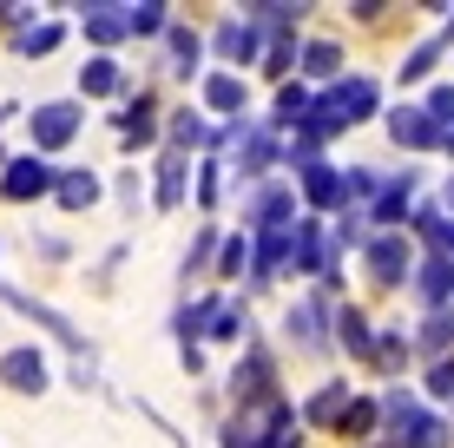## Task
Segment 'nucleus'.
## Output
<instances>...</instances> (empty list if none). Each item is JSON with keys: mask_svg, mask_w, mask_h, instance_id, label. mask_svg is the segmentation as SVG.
Segmentation results:
<instances>
[{"mask_svg": "<svg viewBox=\"0 0 454 448\" xmlns=\"http://www.w3.org/2000/svg\"><path fill=\"white\" fill-rule=\"evenodd\" d=\"M217 132H224V138H217V159L231 165V185H238V192L284 178V132H277L263 113L238 119V126H217ZM238 192H231V198H238Z\"/></svg>", "mask_w": 454, "mask_h": 448, "instance_id": "obj_1", "label": "nucleus"}, {"mask_svg": "<svg viewBox=\"0 0 454 448\" xmlns=\"http://www.w3.org/2000/svg\"><path fill=\"white\" fill-rule=\"evenodd\" d=\"M277 350L303 363H330L336 357V297L323 290H296L277 310Z\"/></svg>", "mask_w": 454, "mask_h": 448, "instance_id": "obj_2", "label": "nucleus"}, {"mask_svg": "<svg viewBox=\"0 0 454 448\" xmlns=\"http://www.w3.org/2000/svg\"><path fill=\"white\" fill-rule=\"evenodd\" d=\"M284 350H277V336H257V343H244L238 357H231V369L217 376V389H224V403L231 409H263V403H277V396H290V382H284Z\"/></svg>", "mask_w": 454, "mask_h": 448, "instance_id": "obj_3", "label": "nucleus"}, {"mask_svg": "<svg viewBox=\"0 0 454 448\" xmlns=\"http://www.w3.org/2000/svg\"><path fill=\"white\" fill-rule=\"evenodd\" d=\"M211 73V40H205V20H192V13H178L171 20V34L145 53V80L152 86H184V92H198V80Z\"/></svg>", "mask_w": 454, "mask_h": 448, "instance_id": "obj_4", "label": "nucleus"}, {"mask_svg": "<svg viewBox=\"0 0 454 448\" xmlns=\"http://www.w3.org/2000/svg\"><path fill=\"white\" fill-rule=\"evenodd\" d=\"M86 126H92V106H86V99H73V92L34 99V106H27V119H20L27 152H40V159H53V165H67V152L86 138Z\"/></svg>", "mask_w": 454, "mask_h": 448, "instance_id": "obj_5", "label": "nucleus"}, {"mask_svg": "<svg viewBox=\"0 0 454 448\" xmlns=\"http://www.w3.org/2000/svg\"><path fill=\"white\" fill-rule=\"evenodd\" d=\"M0 303H7V310L20 317V323H34V330H40L53 350H67V363L99 357V343H92V336H86V330H80V323H73L67 310H59V303H46L40 290H27V284H0Z\"/></svg>", "mask_w": 454, "mask_h": 448, "instance_id": "obj_6", "label": "nucleus"}, {"mask_svg": "<svg viewBox=\"0 0 454 448\" xmlns=\"http://www.w3.org/2000/svg\"><path fill=\"white\" fill-rule=\"evenodd\" d=\"M165 86H152V80H138L132 99H119L113 113H106V126L119 132V152H125V165L138 159V152H165Z\"/></svg>", "mask_w": 454, "mask_h": 448, "instance_id": "obj_7", "label": "nucleus"}, {"mask_svg": "<svg viewBox=\"0 0 454 448\" xmlns=\"http://www.w3.org/2000/svg\"><path fill=\"white\" fill-rule=\"evenodd\" d=\"M415 264H421V244L409 231H375L369 251L356 257V271H363V284L375 297H402V290L415 284Z\"/></svg>", "mask_w": 454, "mask_h": 448, "instance_id": "obj_8", "label": "nucleus"}, {"mask_svg": "<svg viewBox=\"0 0 454 448\" xmlns=\"http://www.w3.org/2000/svg\"><path fill=\"white\" fill-rule=\"evenodd\" d=\"M296 218H303V205H296V185H290V178L250 185V192L231 198V231H244V238H263V231H290Z\"/></svg>", "mask_w": 454, "mask_h": 448, "instance_id": "obj_9", "label": "nucleus"}, {"mask_svg": "<svg viewBox=\"0 0 454 448\" xmlns=\"http://www.w3.org/2000/svg\"><path fill=\"white\" fill-rule=\"evenodd\" d=\"M198 297H205V350H231V357H238L244 343H257V336H270L257 323V303L244 297V290H198Z\"/></svg>", "mask_w": 454, "mask_h": 448, "instance_id": "obj_10", "label": "nucleus"}, {"mask_svg": "<svg viewBox=\"0 0 454 448\" xmlns=\"http://www.w3.org/2000/svg\"><path fill=\"white\" fill-rule=\"evenodd\" d=\"M205 40H211V67H224V73H257V67H263V46H270L238 7L211 13V20H205Z\"/></svg>", "mask_w": 454, "mask_h": 448, "instance_id": "obj_11", "label": "nucleus"}, {"mask_svg": "<svg viewBox=\"0 0 454 448\" xmlns=\"http://www.w3.org/2000/svg\"><path fill=\"white\" fill-rule=\"evenodd\" d=\"M138 80H145V73L125 67V53H86V67L73 73V99L106 106V113H113L119 99H132V92H138Z\"/></svg>", "mask_w": 454, "mask_h": 448, "instance_id": "obj_12", "label": "nucleus"}, {"mask_svg": "<svg viewBox=\"0 0 454 448\" xmlns=\"http://www.w3.org/2000/svg\"><path fill=\"white\" fill-rule=\"evenodd\" d=\"M53 185H59V165L20 145V152L7 159V165H0V205H13V211L53 205Z\"/></svg>", "mask_w": 454, "mask_h": 448, "instance_id": "obj_13", "label": "nucleus"}, {"mask_svg": "<svg viewBox=\"0 0 454 448\" xmlns=\"http://www.w3.org/2000/svg\"><path fill=\"white\" fill-rule=\"evenodd\" d=\"M0 389L20 396V403H40V396L53 389V357H46L40 336H13V343L0 350Z\"/></svg>", "mask_w": 454, "mask_h": 448, "instance_id": "obj_14", "label": "nucleus"}, {"mask_svg": "<svg viewBox=\"0 0 454 448\" xmlns=\"http://www.w3.org/2000/svg\"><path fill=\"white\" fill-rule=\"evenodd\" d=\"M217 119H205V106L192 99V92H178V99L165 106V152H184V159H217Z\"/></svg>", "mask_w": 454, "mask_h": 448, "instance_id": "obj_15", "label": "nucleus"}, {"mask_svg": "<svg viewBox=\"0 0 454 448\" xmlns=\"http://www.w3.org/2000/svg\"><path fill=\"white\" fill-rule=\"evenodd\" d=\"M323 99L336 106V119H342V126H349V132H356V126H382V113H388V86L375 80L369 67H356L349 80L323 86Z\"/></svg>", "mask_w": 454, "mask_h": 448, "instance_id": "obj_16", "label": "nucleus"}, {"mask_svg": "<svg viewBox=\"0 0 454 448\" xmlns=\"http://www.w3.org/2000/svg\"><path fill=\"white\" fill-rule=\"evenodd\" d=\"M421 198H428V178H421V165H415V159H402V172H388V178H382V192H375L369 224H375V231H409V218H415Z\"/></svg>", "mask_w": 454, "mask_h": 448, "instance_id": "obj_17", "label": "nucleus"}, {"mask_svg": "<svg viewBox=\"0 0 454 448\" xmlns=\"http://www.w3.org/2000/svg\"><path fill=\"white\" fill-rule=\"evenodd\" d=\"M349 403H356V382L342 376V369H330V376H317V389L296 396V422H303L309 436H330L336 442V422L349 415Z\"/></svg>", "mask_w": 454, "mask_h": 448, "instance_id": "obj_18", "label": "nucleus"}, {"mask_svg": "<svg viewBox=\"0 0 454 448\" xmlns=\"http://www.w3.org/2000/svg\"><path fill=\"white\" fill-rule=\"evenodd\" d=\"M192 99L205 106V119H217V126H238V119L257 113V86H250V73H224V67H211Z\"/></svg>", "mask_w": 454, "mask_h": 448, "instance_id": "obj_19", "label": "nucleus"}, {"mask_svg": "<svg viewBox=\"0 0 454 448\" xmlns=\"http://www.w3.org/2000/svg\"><path fill=\"white\" fill-rule=\"evenodd\" d=\"M192 172H198V159H184V152H152V165H145L152 218H178V211H192Z\"/></svg>", "mask_w": 454, "mask_h": 448, "instance_id": "obj_20", "label": "nucleus"}, {"mask_svg": "<svg viewBox=\"0 0 454 448\" xmlns=\"http://www.w3.org/2000/svg\"><path fill=\"white\" fill-rule=\"evenodd\" d=\"M382 132H388V145L402 152V159H428V152H442V126H434L428 113H421V99H395L382 113Z\"/></svg>", "mask_w": 454, "mask_h": 448, "instance_id": "obj_21", "label": "nucleus"}, {"mask_svg": "<svg viewBox=\"0 0 454 448\" xmlns=\"http://www.w3.org/2000/svg\"><path fill=\"white\" fill-rule=\"evenodd\" d=\"M73 13V34L86 40V53H125L132 34H125V0H80Z\"/></svg>", "mask_w": 454, "mask_h": 448, "instance_id": "obj_22", "label": "nucleus"}, {"mask_svg": "<svg viewBox=\"0 0 454 448\" xmlns=\"http://www.w3.org/2000/svg\"><path fill=\"white\" fill-rule=\"evenodd\" d=\"M349 40H342V34H323V27H309V34H303V59H296V80H303V86H336V80H349Z\"/></svg>", "mask_w": 454, "mask_h": 448, "instance_id": "obj_23", "label": "nucleus"}, {"mask_svg": "<svg viewBox=\"0 0 454 448\" xmlns=\"http://www.w3.org/2000/svg\"><path fill=\"white\" fill-rule=\"evenodd\" d=\"M375 336H382V323L369 317V303L363 297H342L336 303V357H349L356 369H369L375 363Z\"/></svg>", "mask_w": 454, "mask_h": 448, "instance_id": "obj_24", "label": "nucleus"}, {"mask_svg": "<svg viewBox=\"0 0 454 448\" xmlns=\"http://www.w3.org/2000/svg\"><path fill=\"white\" fill-rule=\"evenodd\" d=\"M224 231H231V224H217V218H198V224H192V244L178 251V297H192V284L211 290V271H217V244H224Z\"/></svg>", "mask_w": 454, "mask_h": 448, "instance_id": "obj_25", "label": "nucleus"}, {"mask_svg": "<svg viewBox=\"0 0 454 448\" xmlns=\"http://www.w3.org/2000/svg\"><path fill=\"white\" fill-rule=\"evenodd\" d=\"M106 192H113V185H106V172H99V165L67 159V165H59V185H53V205L67 211V218H86V211L99 205Z\"/></svg>", "mask_w": 454, "mask_h": 448, "instance_id": "obj_26", "label": "nucleus"}, {"mask_svg": "<svg viewBox=\"0 0 454 448\" xmlns=\"http://www.w3.org/2000/svg\"><path fill=\"white\" fill-rule=\"evenodd\" d=\"M290 185H296V205H303L309 218H336V211L349 205V198H342V165L336 159H317L309 172H296Z\"/></svg>", "mask_w": 454, "mask_h": 448, "instance_id": "obj_27", "label": "nucleus"}, {"mask_svg": "<svg viewBox=\"0 0 454 448\" xmlns=\"http://www.w3.org/2000/svg\"><path fill=\"white\" fill-rule=\"evenodd\" d=\"M409 369H415V323H382V336H375V363H369L375 389L409 382Z\"/></svg>", "mask_w": 454, "mask_h": 448, "instance_id": "obj_28", "label": "nucleus"}, {"mask_svg": "<svg viewBox=\"0 0 454 448\" xmlns=\"http://www.w3.org/2000/svg\"><path fill=\"white\" fill-rule=\"evenodd\" d=\"M409 303L421 317H434V310H454V257L442 251H421V264H415V284H409Z\"/></svg>", "mask_w": 454, "mask_h": 448, "instance_id": "obj_29", "label": "nucleus"}, {"mask_svg": "<svg viewBox=\"0 0 454 448\" xmlns=\"http://www.w3.org/2000/svg\"><path fill=\"white\" fill-rule=\"evenodd\" d=\"M238 13L257 27L263 40H284V34H309V13L317 7H309V0H244Z\"/></svg>", "mask_w": 454, "mask_h": 448, "instance_id": "obj_30", "label": "nucleus"}, {"mask_svg": "<svg viewBox=\"0 0 454 448\" xmlns=\"http://www.w3.org/2000/svg\"><path fill=\"white\" fill-rule=\"evenodd\" d=\"M67 40H73L67 7H46V20H40V27H27V34H13V40H7V53H13V59H34V67H40V59H53Z\"/></svg>", "mask_w": 454, "mask_h": 448, "instance_id": "obj_31", "label": "nucleus"}, {"mask_svg": "<svg viewBox=\"0 0 454 448\" xmlns=\"http://www.w3.org/2000/svg\"><path fill=\"white\" fill-rule=\"evenodd\" d=\"M231 192H238V185H231V165H224V159H198V172H192V211H198V218H217V224H224Z\"/></svg>", "mask_w": 454, "mask_h": 448, "instance_id": "obj_32", "label": "nucleus"}, {"mask_svg": "<svg viewBox=\"0 0 454 448\" xmlns=\"http://www.w3.org/2000/svg\"><path fill=\"white\" fill-rule=\"evenodd\" d=\"M442 59H448V40H442V34H428V40L402 46V59H395V86H402V92H409V86H434Z\"/></svg>", "mask_w": 454, "mask_h": 448, "instance_id": "obj_33", "label": "nucleus"}, {"mask_svg": "<svg viewBox=\"0 0 454 448\" xmlns=\"http://www.w3.org/2000/svg\"><path fill=\"white\" fill-rule=\"evenodd\" d=\"M382 442V403H375V389H356L349 415L336 422V448H369Z\"/></svg>", "mask_w": 454, "mask_h": 448, "instance_id": "obj_34", "label": "nucleus"}, {"mask_svg": "<svg viewBox=\"0 0 454 448\" xmlns=\"http://www.w3.org/2000/svg\"><path fill=\"white\" fill-rule=\"evenodd\" d=\"M171 20H178L171 0H125V34H132V46H159L171 34Z\"/></svg>", "mask_w": 454, "mask_h": 448, "instance_id": "obj_35", "label": "nucleus"}, {"mask_svg": "<svg viewBox=\"0 0 454 448\" xmlns=\"http://www.w3.org/2000/svg\"><path fill=\"white\" fill-rule=\"evenodd\" d=\"M165 336H171V357L178 350H205V297H171V310H165Z\"/></svg>", "mask_w": 454, "mask_h": 448, "instance_id": "obj_36", "label": "nucleus"}, {"mask_svg": "<svg viewBox=\"0 0 454 448\" xmlns=\"http://www.w3.org/2000/svg\"><path fill=\"white\" fill-rule=\"evenodd\" d=\"M106 185H113V205L125 224H138L152 211V185H145V165H119V172H106Z\"/></svg>", "mask_w": 454, "mask_h": 448, "instance_id": "obj_37", "label": "nucleus"}, {"mask_svg": "<svg viewBox=\"0 0 454 448\" xmlns=\"http://www.w3.org/2000/svg\"><path fill=\"white\" fill-rule=\"evenodd\" d=\"M454 357V310H434V317H415V363H442Z\"/></svg>", "mask_w": 454, "mask_h": 448, "instance_id": "obj_38", "label": "nucleus"}, {"mask_svg": "<svg viewBox=\"0 0 454 448\" xmlns=\"http://www.w3.org/2000/svg\"><path fill=\"white\" fill-rule=\"evenodd\" d=\"M244 277H250V238H244V231H224L211 284H217V290H244Z\"/></svg>", "mask_w": 454, "mask_h": 448, "instance_id": "obj_39", "label": "nucleus"}, {"mask_svg": "<svg viewBox=\"0 0 454 448\" xmlns=\"http://www.w3.org/2000/svg\"><path fill=\"white\" fill-rule=\"evenodd\" d=\"M20 244H27V257H34V264H73V257H80V244L67 238V231H46V224H27L20 231Z\"/></svg>", "mask_w": 454, "mask_h": 448, "instance_id": "obj_40", "label": "nucleus"}, {"mask_svg": "<svg viewBox=\"0 0 454 448\" xmlns=\"http://www.w3.org/2000/svg\"><path fill=\"white\" fill-rule=\"evenodd\" d=\"M395 448H454V415L448 409H421L409 428H402Z\"/></svg>", "mask_w": 454, "mask_h": 448, "instance_id": "obj_41", "label": "nucleus"}, {"mask_svg": "<svg viewBox=\"0 0 454 448\" xmlns=\"http://www.w3.org/2000/svg\"><path fill=\"white\" fill-rule=\"evenodd\" d=\"M382 165H369V159H349V165H342V198H349V205L356 211H369L375 205V192H382Z\"/></svg>", "mask_w": 454, "mask_h": 448, "instance_id": "obj_42", "label": "nucleus"}, {"mask_svg": "<svg viewBox=\"0 0 454 448\" xmlns=\"http://www.w3.org/2000/svg\"><path fill=\"white\" fill-rule=\"evenodd\" d=\"M125 257H132V238H119V244H106V251H99V264L86 271V277H92V297H113V290H119Z\"/></svg>", "mask_w": 454, "mask_h": 448, "instance_id": "obj_43", "label": "nucleus"}, {"mask_svg": "<svg viewBox=\"0 0 454 448\" xmlns=\"http://www.w3.org/2000/svg\"><path fill=\"white\" fill-rule=\"evenodd\" d=\"M40 20H46V7H34V0H0V40L27 34V27H40Z\"/></svg>", "mask_w": 454, "mask_h": 448, "instance_id": "obj_44", "label": "nucleus"}, {"mask_svg": "<svg viewBox=\"0 0 454 448\" xmlns=\"http://www.w3.org/2000/svg\"><path fill=\"white\" fill-rule=\"evenodd\" d=\"M421 113L434 119V126H442V138L454 132V80H434L428 92H421Z\"/></svg>", "mask_w": 454, "mask_h": 448, "instance_id": "obj_45", "label": "nucleus"}, {"mask_svg": "<svg viewBox=\"0 0 454 448\" xmlns=\"http://www.w3.org/2000/svg\"><path fill=\"white\" fill-rule=\"evenodd\" d=\"M67 389H80V396H106V403H119V396L106 389V376H99V357H86V363H67Z\"/></svg>", "mask_w": 454, "mask_h": 448, "instance_id": "obj_46", "label": "nucleus"}, {"mask_svg": "<svg viewBox=\"0 0 454 448\" xmlns=\"http://www.w3.org/2000/svg\"><path fill=\"white\" fill-rule=\"evenodd\" d=\"M211 436H217V448H257V428H250V415H244V409H231L224 422L211 428Z\"/></svg>", "mask_w": 454, "mask_h": 448, "instance_id": "obj_47", "label": "nucleus"}, {"mask_svg": "<svg viewBox=\"0 0 454 448\" xmlns=\"http://www.w3.org/2000/svg\"><path fill=\"white\" fill-rule=\"evenodd\" d=\"M132 409H138V415H145V422H152V428H159V436H165V448H192V436H184V428L171 422V415H165L159 403H145V396H132Z\"/></svg>", "mask_w": 454, "mask_h": 448, "instance_id": "obj_48", "label": "nucleus"}, {"mask_svg": "<svg viewBox=\"0 0 454 448\" xmlns=\"http://www.w3.org/2000/svg\"><path fill=\"white\" fill-rule=\"evenodd\" d=\"M342 13H349V27H382V20H388L395 7H388V0H349Z\"/></svg>", "mask_w": 454, "mask_h": 448, "instance_id": "obj_49", "label": "nucleus"}, {"mask_svg": "<svg viewBox=\"0 0 454 448\" xmlns=\"http://www.w3.org/2000/svg\"><path fill=\"white\" fill-rule=\"evenodd\" d=\"M317 436H309V428H290V436H277V442H263V448H309Z\"/></svg>", "mask_w": 454, "mask_h": 448, "instance_id": "obj_50", "label": "nucleus"}, {"mask_svg": "<svg viewBox=\"0 0 454 448\" xmlns=\"http://www.w3.org/2000/svg\"><path fill=\"white\" fill-rule=\"evenodd\" d=\"M20 119H27V106H20V99H0V132L20 126Z\"/></svg>", "mask_w": 454, "mask_h": 448, "instance_id": "obj_51", "label": "nucleus"}, {"mask_svg": "<svg viewBox=\"0 0 454 448\" xmlns=\"http://www.w3.org/2000/svg\"><path fill=\"white\" fill-rule=\"evenodd\" d=\"M434 198H442V211H448V218H454V172L442 178V192H434Z\"/></svg>", "mask_w": 454, "mask_h": 448, "instance_id": "obj_52", "label": "nucleus"}, {"mask_svg": "<svg viewBox=\"0 0 454 448\" xmlns=\"http://www.w3.org/2000/svg\"><path fill=\"white\" fill-rule=\"evenodd\" d=\"M434 34H442V40L454 46V7H448V20H442V27H434Z\"/></svg>", "mask_w": 454, "mask_h": 448, "instance_id": "obj_53", "label": "nucleus"}, {"mask_svg": "<svg viewBox=\"0 0 454 448\" xmlns=\"http://www.w3.org/2000/svg\"><path fill=\"white\" fill-rule=\"evenodd\" d=\"M442 159H448V165H454V132H448V138H442Z\"/></svg>", "mask_w": 454, "mask_h": 448, "instance_id": "obj_54", "label": "nucleus"}, {"mask_svg": "<svg viewBox=\"0 0 454 448\" xmlns=\"http://www.w3.org/2000/svg\"><path fill=\"white\" fill-rule=\"evenodd\" d=\"M442 257H454V231H448V244H442Z\"/></svg>", "mask_w": 454, "mask_h": 448, "instance_id": "obj_55", "label": "nucleus"}, {"mask_svg": "<svg viewBox=\"0 0 454 448\" xmlns=\"http://www.w3.org/2000/svg\"><path fill=\"white\" fill-rule=\"evenodd\" d=\"M0 257H7V238H0ZM0 284H7V277H0Z\"/></svg>", "mask_w": 454, "mask_h": 448, "instance_id": "obj_56", "label": "nucleus"}]
</instances>
